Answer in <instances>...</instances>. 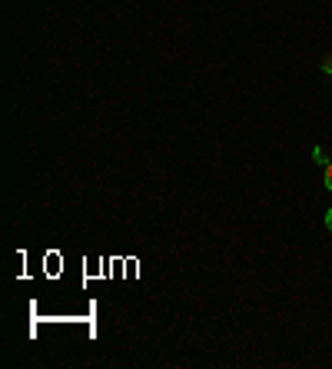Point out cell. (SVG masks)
Here are the masks:
<instances>
[{
    "mask_svg": "<svg viewBox=\"0 0 332 369\" xmlns=\"http://www.w3.org/2000/svg\"><path fill=\"white\" fill-rule=\"evenodd\" d=\"M313 163H319V166H322V170L329 166V160H326V153H322V150H319V147L313 150Z\"/></svg>",
    "mask_w": 332,
    "mask_h": 369,
    "instance_id": "obj_1",
    "label": "cell"
},
{
    "mask_svg": "<svg viewBox=\"0 0 332 369\" xmlns=\"http://www.w3.org/2000/svg\"><path fill=\"white\" fill-rule=\"evenodd\" d=\"M322 186H326V190H332V160H329V166L322 170Z\"/></svg>",
    "mask_w": 332,
    "mask_h": 369,
    "instance_id": "obj_2",
    "label": "cell"
},
{
    "mask_svg": "<svg viewBox=\"0 0 332 369\" xmlns=\"http://www.w3.org/2000/svg\"><path fill=\"white\" fill-rule=\"evenodd\" d=\"M319 67H322V74H329V77H332V54L326 57V60H322V63H319Z\"/></svg>",
    "mask_w": 332,
    "mask_h": 369,
    "instance_id": "obj_3",
    "label": "cell"
},
{
    "mask_svg": "<svg viewBox=\"0 0 332 369\" xmlns=\"http://www.w3.org/2000/svg\"><path fill=\"white\" fill-rule=\"evenodd\" d=\"M326 226H329V233H332V206L326 210Z\"/></svg>",
    "mask_w": 332,
    "mask_h": 369,
    "instance_id": "obj_4",
    "label": "cell"
}]
</instances>
